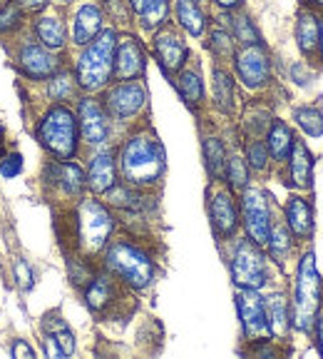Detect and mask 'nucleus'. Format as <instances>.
<instances>
[{
	"instance_id": "obj_21",
	"label": "nucleus",
	"mask_w": 323,
	"mask_h": 359,
	"mask_svg": "<svg viewBox=\"0 0 323 359\" xmlns=\"http://www.w3.org/2000/svg\"><path fill=\"white\" fill-rule=\"evenodd\" d=\"M296 35H299V48L303 55H313V50L318 48V35H321V20L313 13H301Z\"/></svg>"
},
{
	"instance_id": "obj_26",
	"label": "nucleus",
	"mask_w": 323,
	"mask_h": 359,
	"mask_svg": "<svg viewBox=\"0 0 323 359\" xmlns=\"http://www.w3.org/2000/svg\"><path fill=\"white\" fill-rule=\"evenodd\" d=\"M35 30H38V38L43 40V45H48L50 50H60L65 45V25L57 18H40Z\"/></svg>"
},
{
	"instance_id": "obj_45",
	"label": "nucleus",
	"mask_w": 323,
	"mask_h": 359,
	"mask_svg": "<svg viewBox=\"0 0 323 359\" xmlns=\"http://www.w3.org/2000/svg\"><path fill=\"white\" fill-rule=\"evenodd\" d=\"M20 6L25 11H40V8L48 6V0H20Z\"/></svg>"
},
{
	"instance_id": "obj_2",
	"label": "nucleus",
	"mask_w": 323,
	"mask_h": 359,
	"mask_svg": "<svg viewBox=\"0 0 323 359\" xmlns=\"http://www.w3.org/2000/svg\"><path fill=\"white\" fill-rule=\"evenodd\" d=\"M115 48H117V35L115 30H102L87 50L78 60V83L85 90H100L110 80L115 70Z\"/></svg>"
},
{
	"instance_id": "obj_15",
	"label": "nucleus",
	"mask_w": 323,
	"mask_h": 359,
	"mask_svg": "<svg viewBox=\"0 0 323 359\" xmlns=\"http://www.w3.org/2000/svg\"><path fill=\"white\" fill-rule=\"evenodd\" d=\"M155 53L159 57V65L164 73H177L179 67L184 65L187 60V48L184 43L172 33V30H162L159 35L155 38Z\"/></svg>"
},
{
	"instance_id": "obj_46",
	"label": "nucleus",
	"mask_w": 323,
	"mask_h": 359,
	"mask_svg": "<svg viewBox=\"0 0 323 359\" xmlns=\"http://www.w3.org/2000/svg\"><path fill=\"white\" fill-rule=\"evenodd\" d=\"M219 8H224V11H234V8L241 6V0H217Z\"/></svg>"
},
{
	"instance_id": "obj_10",
	"label": "nucleus",
	"mask_w": 323,
	"mask_h": 359,
	"mask_svg": "<svg viewBox=\"0 0 323 359\" xmlns=\"http://www.w3.org/2000/svg\"><path fill=\"white\" fill-rule=\"evenodd\" d=\"M145 100H147L145 88H142L140 83H120L107 93L105 105H107V112H110L112 118L127 120L142 110Z\"/></svg>"
},
{
	"instance_id": "obj_37",
	"label": "nucleus",
	"mask_w": 323,
	"mask_h": 359,
	"mask_svg": "<svg viewBox=\"0 0 323 359\" xmlns=\"http://www.w3.org/2000/svg\"><path fill=\"white\" fill-rule=\"evenodd\" d=\"M231 28H234V35H236V40H241L244 45H259V33H257V28L251 25V20L249 18H234L231 20Z\"/></svg>"
},
{
	"instance_id": "obj_4",
	"label": "nucleus",
	"mask_w": 323,
	"mask_h": 359,
	"mask_svg": "<svg viewBox=\"0 0 323 359\" xmlns=\"http://www.w3.org/2000/svg\"><path fill=\"white\" fill-rule=\"evenodd\" d=\"M105 264L110 272H115L120 280H124L134 290H145L155 277L152 259L132 242H115L107 250Z\"/></svg>"
},
{
	"instance_id": "obj_5",
	"label": "nucleus",
	"mask_w": 323,
	"mask_h": 359,
	"mask_svg": "<svg viewBox=\"0 0 323 359\" xmlns=\"http://www.w3.org/2000/svg\"><path fill=\"white\" fill-rule=\"evenodd\" d=\"M40 140L52 155L62 157V160H70L75 155V147H78V123H75L73 112L67 107H52L48 110V115L40 123Z\"/></svg>"
},
{
	"instance_id": "obj_1",
	"label": "nucleus",
	"mask_w": 323,
	"mask_h": 359,
	"mask_svg": "<svg viewBox=\"0 0 323 359\" xmlns=\"http://www.w3.org/2000/svg\"><path fill=\"white\" fill-rule=\"evenodd\" d=\"M120 170L129 185H155L164 172V150L150 135H134L120 152Z\"/></svg>"
},
{
	"instance_id": "obj_40",
	"label": "nucleus",
	"mask_w": 323,
	"mask_h": 359,
	"mask_svg": "<svg viewBox=\"0 0 323 359\" xmlns=\"http://www.w3.org/2000/svg\"><path fill=\"white\" fill-rule=\"evenodd\" d=\"M20 22V8L8 3V6L0 8V33H8Z\"/></svg>"
},
{
	"instance_id": "obj_25",
	"label": "nucleus",
	"mask_w": 323,
	"mask_h": 359,
	"mask_svg": "<svg viewBox=\"0 0 323 359\" xmlns=\"http://www.w3.org/2000/svg\"><path fill=\"white\" fill-rule=\"evenodd\" d=\"M204 160L206 170L214 180L227 177V152H224V145L217 137H206L204 140Z\"/></svg>"
},
{
	"instance_id": "obj_12",
	"label": "nucleus",
	"mask_w": 323,
	"mask_h": 359,
	"mask_svg": "<svg viewBox=\"0 0 323 359\" xmlns=\"http://www.w3.org/2000/svg\"><path fill=\"white\" fill-rule=\"evenodd\" d=\"M115 73L120 80L140 78L145 73V53L134 38H122L115 48Z\"/></svg>"
},
{
	"instance_id": "obj_42",
	"label": "nucleus",
	"mask_w": 323,
	"mask_h": 359,
	"mask_svg": "<svg viewBox=\"0 0 323 359\" xmlns=\"http://www.w3.org/2000/svg\"><path fill=\"white\" fill-rule=\"evenodd\" d=\"M22 170V157L17 155V152H13V155H8L3 163H0V175L3 177H15V175H20Z\"/></svg>"
},
{
	"instance_id": "obj_48",
	"label": "nucleus",
	"mask_w": 323,
	"mask_h": 359,
	"mask_svg": "<svg viewBox=\"0 0 323 359\" xmlns=\"http://www.w3.org/2000/svg\"><path fill=\"white\" fill-rule=\"evenodd\" d=\"M145 3H147V0H129V6H132V8H134V11H137V13L142 11V6H145Z\"/></svg>"
},
{
	"instance_id": "obj_36",
	"label": "nucleus",
	"mask_w": 323,
	"mask_h": 359,
	"mask_svg": "<svg viewBox=\"0 0 323 359\" xmlns=\"http://www.w3.org/2000/svg\"><path fill=\"white\" fill-rule=\"evenodd\" d=\"M227 177H229V182H231V187H234V190H241V187H246V180H249V175H246V165H244V160H241L239 155L229 157Z\"/></svg>"
},
{
	"instance_id": "obj_19",
	"label": "nucleus",
	"mask_w": 323,
	"mask_h": 359,
	"mask_svg": "<svg viewBox=\"0 0 323 359\" xmlns=\"http://www.w3.org/2000/svg\"><path fill=\"white\" fill-rule=\"evenodd\" d=\"M286 222H289V230L299 237H308L313 232V217L308 202L301 197H291L289 205H286Z\"/></svg>"
},
{
	"instance_id": "obj_17",
	"label": "nucleus",
	"mask_w": 323,
	"mask_h": 359,
	"mask_svg": "<svg viewBox=\"0 0 323 359\" xmlns=\"http://www.w3.org/2000/svg\"><path fill=\"white\" fill-rule=\"evenodd\" d=\"M289 165H291V182H294L296 187L308 190L313 180V160H311V155H308V147L303 145L301 140H294Z\"/></svg>"
},
{
	"instance_id": "obj_50",
	"label": "nucleus",
	"mask_w": 323,
	"mask_h": 359,
	"mask_svg": "<svg viewBox=\"0 0 323 359\" xmlns=\"http://www.w3.org/2000/svg\"><path fill=\"white\" fill-rule=\"evenodd\" d=\"M308 3H313V6H321L323 8V0H308Z\"/></svg>"
},
{
	"instance_id": "obj_7",
	"label": "nucleus",
	"mask_w": 323,
	"mask_h": 359,
	"mask_svg": "<svg viewBox=\"0 0 323 359\" xmlns=\"http://www.w3.org/2000/svg\"><path fill=\"white\" fill-rule=\"evenodd\" d=\"M257 247V242L241 240L234 250L231 277L244 290H259V287L266 285V264H264V257Z\"/></svg>"
},
{
	"instance_id": "obj_3",
	"label": "nucleus",
	"mask_w": 323,
	"mask_h": 359,
	"mask_svg": "<svg viewBox=\"0 0 323 359\" xmlns=\"http://www.w3.org/2000/svg\"><path fill=\"white\" fill-rule=\"evenodd\" d=\"M321 307V275L316 269V255L306 252L299 264V280L294 294V327L299 332H308L318 317Z\"/></svg>"
},
{
	"instance_id": "obj_31",
	"label": "nucleus",
	"mask_w": 323,
	"mask_h": 359,
	"mask_svg": "<svg viewBox=\"0 0 323 359\" xmlns=\"http://www.w3.org/2000/svg\"><path fill=\"white\" fill-rule=\"evenodd\" d=\"M45 330H48V334H50L52 339L57 342V347H60L62 357H67V354L75 352L73 332L67 330L65 322H60V317H50V320H45Z\"/></svg>"
},
{
	"instance_id": "obj_24",
	"label": "nucleus",
	"mask_w": 323,
	"mask_h": 359,
	"mask_svg": "<svg viewBox=\"0 0 323 359\" xmlns=\"http://www.w3.org/2000/svg\"><path fill=\"white\" fill-rule=\"evenodd\" d=\"M177 18L189 35L204 33V15H201L196 0H177Z\"/></svg>"
},
{
	"instance_id": "obj_18",
	"label": "nucleus",
	"mask_w": 323,
	"mask_h": 359,
	"mask_svg": "<svg viewBox=\"0 0 323 359\" xmlns=\"http://www.w3.org/2000/svg\"><path fill=\"white\" fill-rule=\"evenodd\" d=\"M100 28H102V13H100V8L82 6L78 11V15H75V30H73L75 43H78V45L92 43V38L100 33Z\"/></svg>"
},
{
	"instance_id": "obj_20",
	"label": "nucleus",
	"mask_w": 323,
	"mask_h": 359,
	"mask_svg": "<svg viewBox=\"0 0 323 359\" xmlns=\"http://www.w3.org/2000/svg\"><path fill=\"white\" fill-rule=\"evenodd\" d=\"M87 182L92 187V192H107L115 185V160H112L110 152H102V155H97L92 160Z\"/></svg>"
},
{
	"instance_id": "obj_29",
	"label": "nucleus",
	"mask_w": 323,
	"mask_h": 359,
	"mask_svg": "<svg viewBox=\"0 0 323 359\" xmlns=\"http://www.w3.org/2000/svg\"><path fill=\"white\" fill-rule=\"evenodd\" d=\"M85 299H87L89 309H95V312L105 309L112 299V282L107 277H95L89 282L87 292H85Z\"/></svg>"
},
{
	"instance_id": "obj_16",
	"label": "nucleus",
	"mask_w": 323,
	"mask_h": 359,
	"mask_svg": "<svg viewBox=\"0 0 323 359\" xmlns=\"http://www.w3.org/2000/svg\"><path fill=\"white\" fill-rule=\"evenodd\" d=\"M212 222L219 237H231L236 232V224H239L236 208H234V200L227 192H219L212 200Z\"/></svg>"
},
{
	"instance_id": "obj_49",
	"label": "nucleus",
	"mask_w": 323,
	"mask_h": 359,
	"mask_svg": "<svg viewBox=\"0 0 323 359\" xmlns=\"http://www.w3.org/2000/svg\"><path fill=\"white\" fill-rule=\"evenodd\" d=\"M318 45H321V55H323V18H321V35H318Z\"/></svg>"
},
{
	"instance_id": "obj_13",
	"label": "nucleus",
	"mask_w": 323,
	"mask_h": 359,
	"mask_svg": "<svg viewBox=\"0 0 323 359\" xmlns=\"http://www.w3.org/2000/svg\"><path fill=\"white\" fill-rule=\"evenodd\" d=\"M80 130H82V137L92 145L107 140L110 135V125H107V115L95 100L85 97L80 102Z\"/></svg>"
},
{
	"instance_id": "obj_14",
	"label": "nucleus",
	"mask_w": 323,
	"mask_h": 359,
	"mask_svg": "<svg viewBox=\"0 0 323 359\" xmlns=\"http://www.w3.org/2000/svg\"><path fill=\"white\" fill-rule=\"evenodd\" d=\"M17 60H20L22 73L30 75V78H35V80L50 78V75L57 70V60H55V57L45 50V48H40V45H35V43L22 45Z\"/></svg>"
},
{
	"instance_id": "obj_22",
	"label": "nucleus",
	"mask_w": 323,
	"mask_h": 359,
	"mask_svg": "<svg viewBox=\"0 0 323 359\" xmlns=\"http://www.w3.org/2000/svg\"><path fill=\"white\" fill-rule=\"evenodd\" d=\"M294 135L286 128V123L281 120H273L271 128H268V152H271L276 160H289L291 147H294Z\"/></svg>"
},
{
	"instance_id": "obj_35",
	"label": "nucleus",
	"mask_w": 323,
	"mask_h": 359,
	"mask_svg": "<svg viewBox=\"0 0 323 359\" xmlns=\"http://www.w3.org/2000/svg\"><path fill=\"white\" fill-rule=\"evenodd\" d=\"M266 245L271 247L273 257H279V259L284 257V255L291 250V240H289V232H286V227H281V224H273Z\"/></svg>"
},
{
	"instance_id": "obj_8",
	"label": "nucleus",
	"mask_w": 323,
	"mask_h": 359,
	"mask_svg": "<svg viewBox=\"0 0 323 359\" xmlns=\"http://www.w3.org/2000/svg\"><path fill=\"white\" fill-rule=\"evenodd\" d=\"M236 304H239L241 325H244V334L251 342H266L271 337V327H268L266 317V304L257 294V290H244L236 294Z\"/></svg>"
},
{
	"instance_id": "obj_30",
	"label": "nucleus",
	"mask_w": 323,
	"mask_h": 359,
	"mask_svg": "<svg viewBox=\"0 0 323 359\" xmlns=\"http://www.w3.org/2000/svg\"><path fill=\"white\" fill-rule=\"evenodd\" d=\"M169 15V6L167 0H147L145 6L140 11V18H142V28L145 30H155L159 28L162 22L167 20Z\"/></svg>"
},
{
	"instance_id": "obj_47",
	"label": "nucleus",
	"mask_w": 323,
	"mask_h": 359,
	"mask_svg": "<svg viewBox=\"0 0 323 359\" xmlns=\"http://www.w3.org/2000/svg\"><path fill=\"white\" fill-rule=\"evenodd\" d=\"M316 325H318V349H321V354H323V314L316 317Z\"/></svg>"
},
{
	"instance_id": "obj_9",
	"label": "nucleus",
	"mask_w": 323,
	"mask_h": 359,
	"mask_svg": "<svg viewBox=\"0 0 323 359\" xmlns=\"http://www.w3.org/2000/svg\"><path fill=\"white\" fill-rule=\"evenodd\" d=\"M241 210H244V224L249 232V240L257 245H266L268 235H271V215H268L266 197L259 190H246L244 200H241Z\"/></svg>"
},
{
	"instance_id": "obj_32",
	"label": "nucleus",
	"mask_w": 323,
	"mask_h": 359,
	"mask_svg": "<svg viewBox=\"0 0 323 359\" xmlns=\"http://www.w3.org/2000/svg\"><path fill=\"white\" fill-rule=\"evenodd\" d=\"M177 90H179V95H182V100L187 102V105H199L201 100V80L199 75L194 73V70H187V73L179 75L177 80Z\"/></svg>"
},
{
	"instance_id": "obj_33",
	"label": "nucleus",
	"mask_w": 323,
	"mask_h": 359,
	"mask_svg": "<svg viewBox=\"0 0 323 359\" xmlns=\"http://www.w3.org/2000/svg\"><path fill=\"white\" fill-rule=\"evenodd\" d=\"M294 120L303 128V133L311 137H321L323 135V112L313 110V107H296Z\"/></svg>"
},
{
	"instance_id": "obj_41",
	"label": "nucleus",
	"mask_w": 323,
	"mask_h": 359,
	"mask_svg": "<svg viewBox=\"0 0 323 359\" xmlns=\"http://www.w3.org/2000/svg\"><path fill=\"white\" fill-rule=\"evenodd\" d=\"M268 163V152H266V145H261V142H251L249 145V165L254 170H264Z\"/></svg>"
},
{
	"instance_id": "obj_23",
	"label": "nucleus",
	"mask_w": 323,
	"mask_h": 359,
	"mask_svg": "<svg viewBox=\"0 0 323 359\" xmlns=\"http://www.w3.org/2000/svg\"><path fill=\"white\" fill-rule=\"evenodd\" d=\"M264 304H266V317H268V327H271V334L273 337L286 334V330H289V312L286 309L289 307H286L284 294H273Z\"/></svg>"
},
{
	"instance_id": "obj_6",
	"label": "nucleus",
	"mask_w": 323,
	"mask_h": 359,
	"mask_svg": "<svg viewBox=\"0 0 323 359\" xmlns=\"http://www.w3.org/2000/svg\"><path fill=\"white\" fill-rule=\"evenodd\" d=\"M112 215L102 208L100 202L95 200H87L80 205V212H78V230H80V247H82L85 252H100L102 247L107 245L112 235Z\"/></svg>"
},
{
	"instance_id": "obj_38",
	"label": "nucleus",
	"mask_w": 323,
	"mask_h": 359,
	"mask_svg": "<svg viewBox=\"0 0 323 359\" xmlns=\"http://www.w3.org/2000/svg\"><path fill=\"white\" fill-rule=\"evenodd\" d=\"M212 50L217 53L219 57H231L234 55V40H231V35L227 33V30L217 28L212 33Z\"/></svg>"
},
{
	"instance_id": "obj_27",
	"label": "nucleus",
	"mask_w": 323,
	"mask_h": 359,
	"mask_svg": "<svg viewBox=\"0 0 323 359\" xmlns=\"http://www.w3.org/2000/svg\"><path fill=\"white\" fill-rule=\"evenodd\" d=\"M214 100H217L219 110H234V80L224 70H214Z\"/></svg>"
},
{
	"instance_id": "obj_11",
	"label": "nucleus",
	"mask_w": 323,
	"mask_h": 359,
	"mask_svg": "<svg viewBox=\"0 0 323 359\" xmlns=\"http://www.w3.org/2000/svg\"><path fill=\"white\" fill-rule=\"evenodd\" d=\"M236 73L249 88H261L266 85L271 65H268V55L264 53L261 45H246L244 50L236 55Z\"/></svg>"
},
{
	"instance_id": "obj_28",
	"label": "nucleus",
	"mask_w": 323,
	"mask_h": 359,
	"mask_svg": "<svg viewBox=\"0 0 323 359\" xmlns=\"http://www.w3.org/2000/svg\"><path fill=\"white\" fill-rule=\"evenodd\" d=\"M55 177L60 182V187L67 192V195H80L85 187V175L78 165L73 163H65L60 168H55Z\"/></svg>"
},
{
	"instance_id": "obj_43",
	"label": "nucleus",
	"mask_w": 323,
	"mask_h": 359,
	"mask_svg": "<svg viewBox=\"0 0 323 359\" xmlns=\"http://www.w3.org/2000/svg\"><path fill=\"white\" fill-rule=\"evenodd\" d=\"M15 277H17V285H20V290H30L33 287V269L28 267V262H17L15 264Z\"/></svg>"
},
{
	"instance_id": "obj_39",
	"label": "nucleus",
	"mask_w": 323,
	"mask_h": 359,
	"mask_svg": "<svg viewBox=\"0 0 323 359\" xmlns=\"http://www.w3.org/2000/svg\"><path fill=\"white\" fill-rule=\"evenodd\" d=\"M107 200L115 208H137V195H132L127 187H110L107 190Z\"/></svg>"
},
{
	"instance_id": "obj_34",
	"label": "nucleus",
	"mask_w": 323,
	"mask_h": 359,
	"mask_svg": "<svg viewBox=\"0 0 323 359\" xmlns=\"http://www.w3.org/2000/svg\"><path fill=\"white\" fill-rule=\"evenodd\" d=\"M73 75L70 73H57L52 75L50 85H48V95L52 97V100H67V97L73 95Z\"/></svg>"
},
{
	"instance_id": "obj_44",
	"label": "nucleus",
	"mask_w": 323,
	"mask_h": 359,
	"mask_svg": "<svg viewBox=\"0 0 323 359\" xmlns=\"http://www.w3.org/2000/svg\"><path fill=\"white\" fill-rule=\"evenodd\" d=\"M13 357H15V359H22V357H25V359H33L35 352L25 342H20V339H17V342L13 344Z\"/></svg>"
},
{
	"instance_id": "obj_51",
	"label": "nucleus",
	"mask_w": 323,
	"mask_h": 359,
	"mask_svg": "<svg viewBox=\"0 0 323 359\" xmlns=\"http://www.w3.org/2000/svg\"><path fill=\"white\" fill-rule=\"evenodd\" d=\"M0 3H6V0H0Z\"/></svg>"
}]
</instances>
